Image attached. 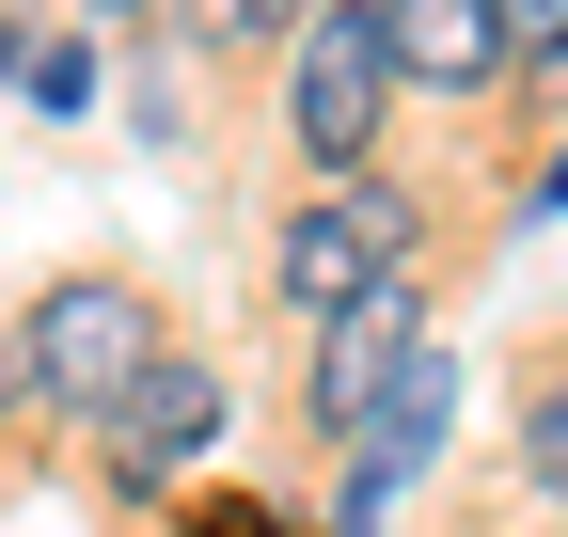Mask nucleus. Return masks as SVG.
Segmentation results:
<instances>
[{
	"instance_id": "1",
	"label": "nucleus",
	"mask_w": 568,
	"mask_h": 537,
	"mask_svg": "<svg viewBox=\"0 0 568 537\" xmlns=\"http://www.w3.org/2000/svg\"><path fill=\"white\" fill-rule=\"evenodd\" d=\"M159 348H174L159 301H142L126 268H80V285H48L17 332H0V395H17V412H111Z\"/></svg>"
},
{
	"instance_id": "2",
	"label": "nucleus",
	"mask_w": 568,
	"mask_h": 537,
	"mask_svg": "<svg viewBox=\"0 0 568 537\" xmlns=\"http://www.w3.org/2000/svg\"><path fill=\"white\" fill-rule=\"evenodd\" d=\"M284 126H301V159H332V174H364V143L395 126V63H379L364 0H316L301 32H284Z\"/></svg>"
},
{
	"instance_id": "3",
	"label": "nucleus",
	"mask_w": 568,
	"mask_h": 537,
	"mask_svg": "<svg viewBox=\"0 0 568 537\" xmlns=\"http://www.w3.org/2000/svg\"><path fill=\"white\" fill-rule=\"evenodd\" d=\"M426 348H443V332H426V285L395 268V285H364L347 316H316V364H301V412H316L332 443H364V427H379V395H395V379H410Z\"/></svg>"
},
{
	"instance_id": "4",
	"label": "nucleus",
	"mask_w": 568,
	"mask_h": 537,
	"mask_svg": "<svg viewBox=\"0 0 568 537\" xmlns=\"http://www.w3.org/2000/svg\"><path fill=\"white\" fill-rule=\"evenodd\" d=\"M395 268H410V206L379 174H347V190H316V206L284 222V301L301 316H347L364 285H395Z\"/></svg>"
},
{
	"instance_id": "5",
	"label": "nucleus",
	"mask_w": 568,
	"mask_h": 537,
	"mask_svg": "<svg viewBox=\"0 0 568 537\" xmlns=\"http://www.w3.org/2000/svg\"><path fill=\"white\" fill-rule=\"evenodd\" d=\"M205 427H222V379H205L190 348H159V364H142L111 412H95V458H111V490H142V506H159L190 458H205Z\"/></svg>"
},
{
	"instance_id": "6",
	"label": "nucleus",
	"mask_w": 568,
	"mask_h": 537,
	"mask_svg": "<svg viewBox=\"0 0 568 537\" xmlns=\"http://www.w3.org/2000/svg\"><path fill=\"white\" fill-rule=\"evenodd\" d=\"M379 17V63H395V95H489L506 80V0H364Z\"/></svg>"
},
{
	"instance_id": "7",
	"label": "nucleus",
	"mask_w": 568,
	"mask_h": 537,
	"mask_svg": "<svg viewBox=\"0 0 568 537\" xmlns=\"http://www.w3.org/2000/svg\"><path fill=\"white\" fill-rule=\"evenodd\" d=\"M0 80H17V95H32V111L63 126V111H80V95H95V63H80V48H63V32H0Z\"/></svg>"
},
{
	"instance_id": "8",
	"label": "nucleus",
	"mask_w": 568,
	"mask_h": 537,
	"mask_svg": "<svg viewBox=\"0 0 568 537\" xmlns=\"http://www.w3.org/2000/svg\"><path fill=\"white\" fill-rule=\"evenodd\" d=\"M521 475H537V490H552V506H568V379H552V395H537V412H521Z\"/></svg>"
},
{
	"instance_id": "9",
	"label": "nucleus",
	"mask_w": 568,
	"mask_h": 537,
	"mask_svg": "<svg viewBox=\"0 0 568 537\" xmlns=\"http://www.w3.org/2000/svg\"><path fill=\"white\" fill-rule=\"evenodd\" d=\"M316 0H205V32H301Z\"/></svg>"
},
{
	"instance_id": "10",
	"label": "nucleus",
	"mask_w": 568,
	"mask_h": 537,
	"mask_svg": "<svg viewBox=\"0 0 568 537\" xmlns=\"http://www.w3.org/2000/svg\"><path fill=\"white\" fill-rule=\"evenodd\" d=\"M190 537H284L268 506H190Z\"/></svg>"
},
{
	"instance_id": "11",
	"label": "nucleus",
	"mask_w": 568,
	"mask_h": 537,
	"mask_svg": "<svg viewBox=\"0 0 568 537\" xmlns=\"http://www.w3.org/2000/svg\"><path fill=\"white\" fill-rule=\"evenodd\" d=\"M521 32H537V48H568V0H537V17H521ZM521 32H506V48H521Z\"/></svg>"
},
{
	"instance_id": "12",
	"label": "nucleus",
	"mask_w": 568,
	"mask_h": 537,
	"mask_svg": "<svg viewBox=\"0 0 568 537\" xmlns=\"http://www.w3.org/2000/svg\"><path fill=\"white\" fill-rule=\"evenodd\" d=\"M552 206H568V143H552Z\"/></svg>"
},
{
	"instance_id": "13",
	"label": "nucleus",
	"mask_w": 568,
	"mask_h": 537,
	"mask_svg": "<svg viewBox=\"0 0 568 537\" xmlns=\"http://www.w3.org/2000/svg\"><path fill=\"white\" fill-rule=\"evenodd\" d=\"M95 17H126V0H95Z\"/></svg>"
},
{
	"instance_id": "14",
	"label": "nucleus",
	"mask_w": 568,
	"mask_h": 537,
	"mask_svg": "<svg viewBox=\"0 0 568 537\" xmlns=\"http://www.w3.org/2000/svg\"><path fill=\"white\" fill-rule=\"evenodd\" d=\"M0 412H17V395H0Z\"/></svg>"
}]
</instances>
